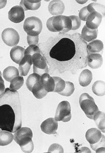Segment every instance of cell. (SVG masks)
Listing matches in <instances>:
<instances>
[{"instance_id": "cell-14", "label": "cell", "mask_w": 105, "mask_h": 153, "mask_svg": "<svg viewBox=\"0 0 105 153\" xmlns=\"http://www.w3.org/2000/svg\"><path fill=\"white\" fill-rule=\"evenodd\" d=\"M32 65V56L24 55V57L19 64V69L21 76H26L28 75Z\"/></svg>"}, {"instance_id": "cell-22", "label": "cell", "mask_w": 105, "mask_h": 153, "mask_svg": "<svg viewBox=\"0 0 105 153\" xmlns=\"http://www.w3.org/2000/svg\"><path fill=\"white\" fill-rule=\"evenodd\" d=\"M92 78V72L89 70H84L79 76V82L80 85L82 87L88 86L91 83Z\"/></svg>"}, {"instance_id": "cell-2", "label": "cell", "mask_w": 105, "mask_h": 153, "mask_svg": "<svg viewBox=\"0 0 105 153\" xmlns=\"http://www.w3.org/2000/svg\"><path fill=\"white\" fill-rule=\"evenodd\" d=\"M76 51L74 42L70 38H64L52 47L50 56L59 61H67L74 57Z\"/></svg>"}, {"instance_id": "cell-5", "label": "cell", "mask_w": 105, "mask_h": 153, "mask_svg": "<svg viewBox=\"0 0 105 153\" xmlns=\"http://www.w3.org/2000/svg\"><path fill=\"white\" fill-rule=\"evenodd\" d=\"M79 103L87 117L93 120L94 117L99 110L93 98L88 93H83L80 96Z\"/></svg>"}, {"instance_id": "cell-34", "label": "cell", "mask_w": 105, "mask_h": 153, "mask_svg": "<svg viewBox=\"0 0 105 153\" xmlns=\"http://www.w3.org/2000/svg\"><path fill=\"white\" fill-rule=\"evenodd\" d=\"M38 53H41L39 47L36 45H32L29 46L25 50L24 55H29L32 56L34 54Z\"/></svg>"}, {"instance_id": "cell-11", "label": "cell", "mask_w": 105, "mask_h": 153, "mask_svg": "<svg viewBox=\"0 0 105 153\" xmlns=\"http://www.w3.org/2000/svg\"><path fill=\"white\" fill-rule=\"evenodd\" d=\"M8 16L9 19L14 23L22 22L25 18L24 10L19 5L13 7L9 12Z\"/></svg>"}, {"instance_id": "cell-39", "label": "cell", "mask_w": 105, "mask_h": 153, "mask_svg": "<svg viewBox=\"0 0 105 153\" xmlns=\"http://www.w3.org/2000/svg\"><path fill=\"white\" fill-rule=\"evenodd\" d=\"M7 1H0V9L3 8L6 5Z\"/></svg>"}, {"instance_id": "cell-36", "label": "cell", "mask_w": 105, "mask_h": 153, "mask_svg": "<svg viewBox=\"0 0 105 153\" xmlns=\"http://www.w3.org/2000/svg\"><path fill=\"white\" fill-rule=\"evenodd\" d=\"M90 13L88 11L87 6L82 8L79 13V18L82 21H86Z\"/></svg>"}, {"instance_id": "cell-6", "label": "cell", "mask_w": 105, "mask_h": 153, "mask_svg": "<svg viewBox=\"0 0 105 153\" xmlns=\"http://www.w3.org/2000/svg\"><path fill=\"white\" fill-rule=\"evenodd\" d=\"M23 27L28 35L36 36H39L42 31V22L39 18L30 17L26 19Z\"/></svg>"}, {"instance_id": "cell-20", "label": "cell", "mask_w": 105, "mask_h": 153, "mask_svg": "<svg viewBox=\"0 0 105 153\" xmlns=\"http://www.w3.org/2000/svg\"><path fill=\"white\" fill-rule=\"evenodd\" d=\"M31 92H32L34 97L38 99H42L46 96L48 93L42 86L41 82V78L40 80L38 81L33 85Z\"/></svg>"}, {"instance_id": "cell-10", "label": "cell", "mask_w": 105, "mask_h": 153, "mask_svg": "<svg viewBox=\"0 0 105 153\" xmlns=\"http://www.w3.org/2000/svg\"><path fill=\"white\" fill-rule=\"evenodd\" d=\"M2 38L4 43L9 47L17 45L20 41V36L17 31L13 28L5 29L2 33Z\"/></svg>"}, {"instance_id": "cell-27", "label": "cell", "mask_w": 105, "mask_h": 153, "mask_svg": "<svg viewBox=\"0 0 105 153\" xmlns=\"http://www.w3.org/2000/svg\"><path fill=\"white\" fill-rule=\"evenodd\" d=\"M105 84L102 81H98L95 82L92 86L93 93L98 96H103L105 94Z\"/></svg>"}, {"instance_id": "cell-3", "label": "cell", "mask_w": 105, "mask_h": 153, "mask_svg": "<svg viewBox=\"0 0 105 153\" xmlns=\"http://www.w3.org/2000/svg\"><path fill=\"white\" fill-rule=\"evenodd\" d=\"M33 133L30 128L23 127L16 131L13 136L15 142L21 147L24 153H31L34 149V144L32 140Z\"/></svg>"}, {"instance_id": "cell-12", "label": "cell", "mask_w": 105, "mask_h": 153, "mask_svg": "<svg viewBox=\"0 0 105 153\" xmlns=\"http://www.w3.org/2000/svg\"><path fill=\"white\" fill-rule=\"evenodd\" d=\"M41 128L44 133L50 135L55 134L58 128V121L55 118H49L42 123Z\"/></svg>"}, {"instance_id": "cell-17", "label": "cell", "mask_w": 105, "mask_h": 153, "mask_svg": "<svg viewBox=\"0 0 105 153\" xmlns=\"http://www.w3.org/2000/svg\"><path fill=\"white\" fill-rule=\"evenodd\" d=\"M25 49L22 47L16 46L13 47L10 51L11 59L17 64H20L24 56Z\"/></svg>"}, {"instance_id": "cell-38", "label": "cell", "mask_w": 105, "mask_h": 153, "mask_svg": "<svg viewBox=\"0 0 105 153\" xmlns=\"http://www.w3.org/2000/svg\"><path fill=\"white\" fill-rule=\"evenodd\" d=\"M5 89L4 81L2 78V75H0V96L4 93Z\"/></svg>"}, {"instance_id": "cell-19", "label": "cell", "mask_w": 105, "mask_h": 153, "mask_svg": "<svg viewBox=\"0 0 105 153\" xmlns=\"http://www.w3.org/2000/svg\"><path fill=\"white\" fill-rule=\"evenodd\" d=\"M98 36V29L90 30L85 25L81 33V37L84 41L90 42L96 39Z\"/></svg>"}, {"instance_id": "cell-32", "label": "cell", "mask_w": 105, "mask_h": 153, "mask_svg": "<svg viewBox=\"0 0 105 153\" xmlns=\"http://www.w3.org/2000/svg\"><path fill=\"white\" fill-rule=\"evenodd\" d=\"M74 90V85L73 83L70 82H66V86L64 90L59 94L64 96H70L73 94Z\"/></svg>"}, {"instance_id": "cell-24", "label": "cell", "mask_w": 105, "mask_h": 153, "mask_svg": "<svg viewBox=\"0 0 105 153\" xmlns=\"http://www.w3.org/2000/svg\"><path fill=\"white\" fill-rule=\"evenodd\" d=\"M41 5V1H21L20 6L22 7L24 10H36L39 8Z\"/></svg>"}, {"instance_id": "cell-23", "label": "cell", "mask_w": 105, "mask_h": 153, "mask_svg": "<svg viewBox=\"0 0 105 153\" xmlns=\"http://www.w3.org/2000/svg\"><path fill=\"white\" fill-rule=\"evenodd\" d=\"M19 76L18 70L14 66H9L3 71V77L8 82H11L13 79Z\"/></svg>"}, {"instance_id": "cell-30", "label": "cell", "mask_w": 105, "mask_h": 153, "mask_svg": "<svg viewBox=\"0 0 105 153\" xmlns=\"http://www.w3.org/2000/svg\"><path fill=\"white\" fill-rule=\"evenodd\" d=\"M41 76L39 74L34 73L28 76L26 81V85L28 89L31 91L34 84L41 79Z\"/></svg>"}, {"instance_id": "cell-37", "label": "cell", "mask_w": 105, "mask_h": 153, "mask_svg": "<svg viewBox=\"0 0 105 153\" xmlns=\"http://www.w3.org/2000/svg\"><path fill=\"white\" fill-rule=\"evenodd\" d=\"M27 39L28 44L30 46L32 45H36L39 42V36H32L28 35Z\"/></svg>"}, {"instance_id": "cell-31", "label": "cell", "mask_w": 105, "mask_h": 153, "mask_svg": "<svg viewBox=\"0 0 105 153\" xmlns=\"http://www.w3.org/2000/svg\"><path fill=\"white\" fill-rule=\"evenodd\" d=\"M55 82V88L53 92L59 93L64 90L66 86V82L63 79L57 76L52 77Z\"/></svg>"}, {"instance_id": "cell-26", "label": "cell", "mask_w": 105, "mask_h": 153, "mask_svg": "<svg viewBox=\"0 0 105 153\" xmlns=\"http://www.w3.org/2000/svg\"><path fill=\"white\" fill-rule=\"evenodd\" d=\"M13 139V136L9 131L0 130V146H7Z\"/></svg>"}, {"instance_id": "cell-33", "label": "cell", "mask_w": 105, "mask_h": 153, "mask_svg": "<svg viewBox=\"0 0 105 153\" xmlns=\"http://www.w3.org/2000/svg\"><path fill=\"white\" fill-rule=\"evenodd\" d=\"M71 21V30H76L80 28L81 25V21L79 17L76 16H69Z\"/></svg>"}, {"instance_id": "cell-28", "label": "cell", "mask_w": 105, "mask_h": 153, "mask_svg": "<svg viewBox=\"0 0 105 153\" xmlns=\"http://www.w3.org/2000/svg\"><path fill=\"white\" fill-rule=\"evenodd\" d=\"M88 11L90 13L93 12H98L102 15L105 16V6L102 4L96 3H93L89 4L88 6Z\"/></svg>"}, {"instance_id": "cell-1", "label": "cell", "mask_w": 105, "mask_h": 153, "mask_svg": "<svg viewBox=\"0 0 105 153\" xmlns=\"http://www.w3.org/2000/svg\"><path fill=\"white\" fill-rule=\"evenodd\" d=\"M20 95L9 88L0 96V130L15 133L22 127Z\"/></svg>"}, {"instance_id": "cell-7", "label": "cell", "mask_w": 105, "mask_h": 153, "mask_svg": "<svg viewBox=\"0 0 105 153\" xmlns=\"http://www.w3.org/2000/svg\"><path fill=\"white\" fill-rule=\"evenodd\" d=\"M71 106L69 102L63 101L58 105L55 119L57 121L67 122L71 119Z\"/></svg>"}, {"instance_id": "cell-13", "label": "cell", "mask_w": 105, "mask_h": 153, "mask_svg": "<svg viewBox=\"0 0 105 153\" xmlns=\"http://www.w3.org/2000/svg\"><path fill=\"white\" fill-rule=\"evenodd\" d=\"M102 18L100 13L97 12H92L87 18L86 25L90 30H97L101 23Z\"/></svg>"}, {"instance_id": "cell-9", "label": "cell", "mask_w": 105, "mask_h": 153, "mask_svg": "<svg viewBox=\"0 0 105 153\" xmlns=\"http://www.w3.org/2000/svg\"><path fill=\"white\" fill-rule=\"evenodd\" d=\"M32 64L33 65V72L42 75V74H48L49 69L46 61L41 53L34 54L32 56Z\"/></svg>"}, {"instance_id": "cell-4", "label": "cell", "mask_w": 105, "mask_h": 153, "mask_svg": "<svg viewBox=\"0 0 105 153\" xmlns=\"http://www.w3.org/2000/svg\"><path fill=\"white\" fill-rule=\"evenodd\" d=\"M85 137L93 150L96 153H105V136L100 130L91 128L87 131Z\"/></svg>"}, {"instance_id": "cell-25", "label": "cell", "mask_w": 105, "mask_h": 153, "mask_svg": "<svg viewBox=\"0 0 105 153\" xmlns=\"http://www.w3.org/2000/svg\"><path fill=\"white\" fill-rule=\"evenodd\" d=\"M93 120L98 128L102 132H105V113L101 111H98L94 117Z\"/></svg>"}, {"instance_id": "cell-15", "label": "cell", "mask_w": 105, "mask_h": 153, "mask_svg": "<svg viewBox=\"0 0 105 153\" xmlns=\"http://www.w3.org/2000/svg\"><path fill=\"white\" fill-rule=\"evenodd\" d=\"M49 12L52 15H61L64 12L65 5L61 1H52L48 6Z\"/></svg>"}, {"instance_id": "cell-16", "label": "cell", "mask_w": 105, "mask_h": 153, "mask_svg": "<svg viewBox=\"0 0 105 153\" xmlns=\"http://www.w3.org/2000/svg\"><path fill=\"white\" fill-rule=\"evenodd\" d=\"M103 62L102 56L99 53L89 54L88 58V66L93 69H96L101 67Z\"/></svg>"}, {"instance_id": "cell-8", "label": "cell", "mask_w": 105, "mask_h": 153, "mask_svg": "<svg viewBox=\"0 0 105 153\" xmlns=\"http://www.w3.org/2000/svg\"><path fill=\"white\" fill-rule=\"evenodd\" d=\"M66 16L63 15L52 16L48 19L47 27L51 32L65 33Z\"/></svg>"}, {"instance_id": "cell-35", "label": "cell", "mask_w": 105, "mask_h": 153, "mask_svg": "<svg viewBox=\"0 0 105 153\" xmlns=\"http://www.w3.org/2000/svg\"><path fill=\"white\" fill-rule=\"evenodd\" d=\"M48 153H63V147L58 144L51 145L48 150Z\"/></svg>"}, {"instance_id": "cell-21", "label": "cell", "mask_w": 105, "mask_h": 153, "mask_svg": "<svg viewBox=\"0 0 105 153\" xmlns=\"http://www.w3.org/2000/svg\"><path fill=\"white\" fill-rule=\"evenodd\" d=\"M104 45L102 41L100 40H95L89 43L87 45V49L89 54L97 53L102 51Z\"/></svg>"}, {"instance_id": "cell-40", "label": "cell", "mask_w": 105, "mask_h": 153, "mask_svg": "<svg viewBox=\"0 0 105 153\" xmlns=\"http://www.w3.org/2000/svg\"><path fill=\"white\" fill-rule=\"evenodd\" d=\"M0 75H2V74L1 71H0Z\"/></svg>"}, {"instance_id": "cell-29", "label": "cell", "mask_w": 105, "mask_h": 153, "mask_svg": "<svg viewBox=\"0 0 105 153\" xmlns=\"http://www.w3.org/2000/svg\"><path fill=\"white\" fill-rule=\"evenodd\" d=\"M9 89L13 91H17L20 89L24 83V79L23 76H18L15 77L10 82Z\"/></svg>"}, {"instance_id": "cell-18", "label": "cell", "mask_w": 105, "mask_h": 153, "mask_svg": "<svg viewBox=\"0 0 105 153\" xmlns=\"http://www.w3.org/2000/svg\"><path fill=\"white\" fill-rule=\"evenodd\" d=\"M41 82L42 86L47 93L53 92L55 88L54 80L48 74L45 73L41 75Z\"/></svg>"}]
</instances>
